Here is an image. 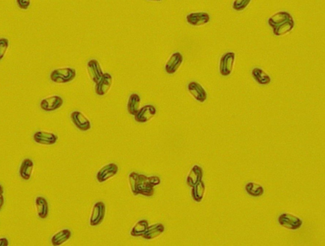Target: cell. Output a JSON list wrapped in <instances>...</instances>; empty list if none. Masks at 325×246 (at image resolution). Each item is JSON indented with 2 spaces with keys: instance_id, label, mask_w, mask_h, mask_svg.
<instances>
[{
  "instance_id": "cell-14",
  "label": "cell",
  "mask_w": 325,
  "mask_h": 246,
  "mask_svg": "<svg viewBox=\"0 0 325 246\" xmlns=\"http://www.w3.org/2000/svg\"><path fill=\"white\" fill-rule=\"evenodd\" d=\"M112 82H113V77L111 74L109 73H104L101 80L95 83V93L99 97L105 96L111 88Z\"/></svg>"
},
{
  "instance_id": "cell-26",
  "label": "cell",
  "mask_w": 325,
  "mask_h": 246,
  "mask_svg": "<svg viewBox=\"0 0 325 246\" xmlns=\"http://www.w3.org/2000/svg\"><path fill=\"white\" fill-rule=\"evenodd\" d=\"M245 190L249 196L252 197H260L264 193V187L260 184L255 182L246 184Z\"/></svg>"
},
{
  "instance_id": "cell-21",
  "label": "cell",
  "mask_w": 325,
  "mask_h": 246,
  "mask_svg": "<svg viewBox=\"0 0 325 246\" xmlns=\"http://www.w3.org/2000/svg\"><path fill=\"white\" fill-rule=\"evenodd\" d=\"M203 171L202 167L199 165H195L191 168L188 177H187L186 184L190 187H193L199 182L202 180Z\"/></svg>"
},
{
  "instance_id": "cell-8",
  "label": "cell",
  "mask_w": 325,
  "mask_h": 246,
  "mask_svg": "<svg viewBox=\"0 0 325 246\" xmlns=\"http://www.w3.org/2000/svg\"><path fill=\"white\" fill-rule=\"evenodd\" d=\"M70 119L76 128L83 132L89 131L92 128L90 121L83 112L74 111L70 114Z\"/></svg>"
},
{
  "instance_id": "cell-23",
  "label": "cell",
  "mask_w": 325,
  "mask_h": 246,
  "mask_svg": "<svg viewBox=\"0 0 325 246\" xmlns=\"http://www.w3.org/2000/svg\"><path fill=\"white\" fill-rule=\"evenodd\" d=\"M141 102V98L137 93H131L130 95L127 102V111L130 115L134 116L140 109V104Z\"/></svg>"
},
{
  "instance_id": "cell-7",
  "label": "cell",
  "mask_w": 325,
  "mask_h": 246,
  "mask_svg": "<svg viewBox=\"0 0 325 246\" xmlns=\"http://www.w3.org/2000/svg\"><path fill=\"white\" fill-rule=\"evenodd\" d=\"M64 104V99L60 95H52L40 101V107L44 112H54L60 109Z\"/></svg>"
},
{
  "instance_id": "cell-15",
  "label": "cell",
  "mask_w": 325,
  "mask_h": 246,
  "mask_svg": "<svg viewBox=\"0 0 325 246\" xmlns=\"http://www.w3.org/2000/svg\"><path fill=\"white\" fill-rule=\"evenodd\" d=\"M156 108L153 105L148 104L140 108L134 116V120L138 123H146L150 122L156 115Z\"/></svg>"
},
{
  "instance_id": "cell-9",
  "label": "cell",
  "mask_w": 325,
  "mask_h": 246,
  "mask_svg": "<svg viewBox=\"0 0 325 246\" xmlns=\"http://www.w3.org/2000/svg\"><path fill=\"white\" fill-rule=\"evenodd\" d=\"M186 20L188 24L193 27H200L209 24L211 20L210 14L206 12H191L187 15Z\"/></svg>"
},
{
  "instance_id": "cell-31",
  "label": "cell",
  "mask_w": 325,
  "mask_h": 246,
  "mask_svg": "<svg viewBox=\"0 0 325 246\" xmlns=\"http://www.w3.org/2000/svg\"><path fill=\"white\" fill-rule=\"evenodd\" d=\"M4 204H5V198H4L3 194H1L0 195V211L3 207Z\"/></svg>"
},
{
  "instance_id": "cell-24",
  "label": "cell",
  "mask_w": 325,
  "mask_h": 246,
  "mask_svg": "<svg viewBox=\"0 0 325 246\" xmlns=\"http://www.w3.org/2000/svg\"><path fill=\"white\" fill-rule=\"evenodd\" d=\"M150 224L148 220L145 219L139 220L131 228L130 234L133 237H142L147 230Z\"/></svg>"
},
{
  "instance_id": "cell-4",
  "label": "cell",
  "mask_w": 325,
  "mask_h": 246,
  "mask_svg": "<svg viewBox=\"0 0 325 246\" xmlns=\"http://www.w3.org/2000/svg\"><path fill=\"white\" fill-rule=\"evenodd\" d=\"M236 60V54L227 52L223 54L219 62V73L223 77H227L233 73Z\"/></svg>"
},
{
  "instance_id": "cell-25",
  "label": "cell",
  "mask_w": 325,
  "mask_h": 246,
  "mask_svg": "<svg viewBox=\"0 0 325 246\" xmlns=\"http://www.w3.org/2000/svg\"><path fill=\"white\" fill-rule=\"evenodd\" d=\"M191 189V194L193 200L196 203H200L205 195V185L204 182L201 181L193 186Z\"/></svg>"
},
{
  "instance_id": "cell-17",
  "label": "cell",
  "mask_w": 325,
  "mask_h": 246,
  "mask_svg": "<svg viewBox=\"0 0 325 246\" xmlns=\"http://www.w3.org/2000/svg\"><path fill=\"white\" fill-rule=\"evenodd\" d=\"M35 167V163L30 158L23 160L19 167V174L21 179L25 181H28L33 175Z\"/></svg>"
},
{
  "instance_id": "cell-11",
  "label": "cell",
  "mask_w": 325,
  "mask_h": 246,
  "mask_svg": "<svg viewBox=\"0 0 325 246\" xmlns=\"http://www.w3.org/2000/svg\"><path fill=\"white\" fill-rule=\"evenodd\" d=\"M188 92L197 102L204 103L207 101L208 94L207 91L199 82L196 81H192L187 86Z\"/></svg>"
},
{
  "instance_id": "cell-22",
  "label": "cell",
  "mask_w": 325,
  "mask_h": 246,
  "mask_svg": "<svg viewBox=\"0 0 325 246\" xmlns=\"http://www.w3.org/2000/svg\"><path fill=\"white\" fill-rule=\"evenodd\" d=\"M72 232L68 228H64L58 231L51 238V243L53 246H61L71 239Z\"/></svg>"
},
{
  "instance_id": "cell-20",
  "label": "cell",
  "mask_w": 325,
  "mask_h": 246,
  "mask_svg": "<svg viewBox=\"0 0 325 246\" xmlns=\"http://www.w3.org/2000/svg\"><path fill=\"white\" fill-rule=\"evenodd\" d=\"M251 74L253 79L259 85H267L271 83V76L260 67H256L252 69Z\"/></svg>"
},
{
  "instance_id": "cell-13",
  "label": "cell",
  "mask_w": 325,
  "mask_h": 246,
  "mask_svg": "<svg viewBox=\"0 0 325 246\" xmlns=\"http://www.w3.org/2000/svg\"><path fill=\"white\" fill-rule=\"evenodd\" d=\"M33 139L35 143L43 145H53L58 141L59 137L56 134L49 131H37L34 133Z\"/></svg>"
},
{
  "instance_id": "cell-3",
  "label": "cell",
  "mask_w": 325,
  "mask_h": 246,
  "mask_svg": "<svg viewBox=\"0 0 325 246\" xmlns=\"http://www.w3.org/2000/svg\"><path fill=\"white\" fill-rule=\"evenodd\" d=\"M76 75L77 71L73 67H60L51 71L50 79L55 84H67L73 82Z\"/></svg>"
},
{
  "instance_id": "cell-27",
  "label": "cell",
  "mask_w": 325,
  "mask_h": 246,
  "mask_svg": "<svg viewBox=\"0 0 325 246\" xmlns=\"http://www.w3.org/2000/svg\"><path fill=\"white\" fill-rule=\"evenodd\" d=\"M252 0H234L232 8L237 12H242L245 10L251 3Z\"/></svg>"
},
{
  "instance_id": "cell-29",
  "label": "cell",
  "mask_w": 325,
  "mask_h": 246,
  "mask_svg": "<svg viewBox=\"0 0 325 246\" xmlns=\"http://www.w3.org/2000/svg\"><path fill=\"white\" fill-rule=\"evenodd\" d=\"M31 0H16L17 5L21 10H27L31 5Z\"/></svg>"
},
{
  "instance_id": "cell-16",
  "label": "cell",
  "mask_w": 325,
  "mask_h": 246,
  "mask_svg": "<svg viewBox=\"0 0 325 246\" xmlns=\"http://www.w3.org/2000/svg\"><path fill=\"white\" fill-rule=\"evenodd\" d=\"M87 69L90 79L95 84L101 80L102 76L105 73L99 62L95 59H91L87 62Z\"/></svg>"
},
{
  "instance_id": "cell-33",
  "label": "cell",
  "mask_w": 325,
  "mask_h": 246,
  "mask_svg": "<svg viewBox=\"0 0 325 246\" xmlns=\"http://www.w3.org/2000/svg\"><path fill=\"white\" fill-rule=\"evenodd\" d=\"M149 1H153V2H160L163 1V0H148Z\"/></svg>"
},
{
  "instance_id": "cell-30",
  "label": "cell",
  "mask_w": 325,
  "mask_h": 246,
  "mask_svg": "<svg viewBox=\"0 0 325 246\" xmlns=\"http://www.w3.org/2000/svg\"><path fill=\"white\" fill-rule=\"evenodd\" d=\"M9 245V241L6 237H0V246H8Z\"/></svg>"
},
{
  "instance_id": "cell-32",
  "label": "cell",
  "mask_w": 325,
  "mask_h": 246,
  "mask_svg": "<svg viewBox=\"0 0 325 246\" xmlns=\"http://www.w3.org/2000/svg\"><path fill=\"white\" fill-rule=\"evenodd\" d=\"M4 194V188L3 186L0 184V195Z\"/></svg>"
},
{
  "instance_id": "cell-10",
  "label": "cell",
  "mask_w": 325,
  "mask_h": 246,
  "mask_svg": "<svg viewBox=\"0 0 325 246\" xmlns=\"http://www.w3.org/2000/svg\"><path fill=\"white\" fill-rule=\"evenodd\" d=\"M184 62V56L181 53H173L168 59L165 65V71L169 75H173L177 73Z\"/></svg>"
},
{
  "instance_id": "cell-12",
  "label": "cell",
  "mask_w": 325,
  "mask_h": 246,
  "mask_svg": "<svg viewBox=\"0 0 325 246\" xmlns=\"http://www.w3.org/2000/svg\"><path fill=\"white\" fill-rule=\"evenodd\" d=\"M119 167L116 163H110L101 167L97 173L96 179L100 184L105 183L118 174Z\"/></svg>"
},
{
  "instance_id": "cell-19",
  "label": "cell",
  "mask_w": 325,
  "mask_h": 246,
  "mask_svg": "<svg viewBox=\"0 0 325 246\" xmlns=\"http://www.w3.org/2000/svg\"><path fill=\"white\" fill-rule=\"evenodd\" d=\"M165 231L164 225L158 223L149 226L147 230L142 237L145 240L152 241L160 237Z\"/></svg>"
},
{
  "instance_id": "cell-5",
  "label": "cell",
  "mask_w": 325,
  "mask_h": 246,
  "mask_svg": "<svg viewBox=\"0 0 325 246\" xmlns=\"http://www.w3.org/2000/svg\"><path fill=\"white\" fill-rule=\"evenodd\" d=\"M278 221L282 227L291 230H298L303 224V220L300 218L288 213L281 214L278 217Z\"/></svg>"
},
{
  "instance_id": "cell-18",
  "label": "cell",
  "mask_w": 325,
  "mask_h": 246,
  "mask_svg": "<svg viewBox=\"0 0 325 246\" xmlns=\"http://www.w3.org/2000/svg\"><path fill=\"white\" fill-rule=\"evenodd\" d=\"M35 205L38 217L42 220L47 218L49 215V205L45 197L41 196L36 197Z\"/></svg>"
},
{
  "instance_id": "cell-1",
  "label": "cell",
  "mask_w": 325,
  "mask_h": 246,
  "mask_svg": "<svg viewBox=\"0 0 325 246\" xmlns=\"http://www.w3.org/2000/svg\"><path fill=\"white\" fill-rule=\"evenodd\" d=\"M129 183L131 193L134 196L152 197L154 194L155 186L160 184L161 180L158 176L148 177L143 174L132 171L129 175Z\"/></svg>"
},
{
  "instance_id": "cell-28",
  "label": "cell",
  "mask_w": 325,
  "mask_h": 246,
  "mask_svg": "<svg viewBox=\"0 0 325 246\" xmlns=\"http://www.w3.org/2000/svg\"><path fill=\"white\" fill-rule=\"evenodd\" d=\"M9 40L6 38H0V61L5 57L9 47Z\"/></svg>"
},
{
  "instance_id": "cell-6",
  "label": "cell",
  "mask_w": 325,
  "mask_h": 246,
  "mask_svg": "<svg viewBox=\"0 0 325 246\" xmlns=\"http://www.w3.org/2000/svg\"><path fill=\"white\" fill-rule=\"evenodd\" d=\"M106 213L105 203L103 201H97L92 207L89 225L91 226H97L101 225L105 220Z\"/></svg>"
},
{
  "instance_id": "cell-2",
  "label": "cell",
  "mask_w": 325,
  "mask_h": 246,
  "mask_svg": "<svg viewBox=\"0 0 325 246\" xmlns=\"http://www.w3.org/2000/svg\"><path fill=\"white\" fill-rule=\"evenodd\" d=\"M267 24L276 37L287 35L294 29L295 23L292 15L287 11L275 13L268 19Z\"/></svg>"
}]
</instances>
